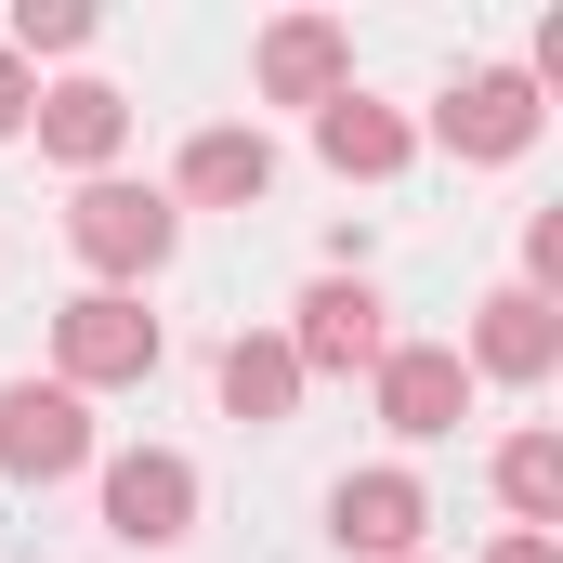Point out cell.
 I'll return each instance as SVG.
<instances>
[{"instance_id": "1", "label": "cell", "mask_w": 563, "mask_h": 563, "mask_svg": "<svg viewBox=\"0 0 563 563\" xmlns=\"http://www.w3.org/2000/svg\"><path fill=\"white\" fill-rule=\"evenodd\" d=\"M170 236H184V223H170V197H157V184H79V197H66V250H79L106 288L157 276V263H170Z\"/></svg>"}, {"instance_id": "2", "label": "cell", "mask_w": 563, "mask_h": 563, "mask_svg": "<svg viewBox=\"0 0 563 563\" xmlns=\"http://www.w3.org/2000/svg\"><path fill=\"white\" fill-rule=\"evenodd\" d=\"M53 367H66V394L157 380V314H144L132 288H92V301H66V314H53Z\"/></svg>"}, {"instance_id": "3", "label": "cell", "mask_w": 563, "mask_h": 563, "mask_svg": "<svg viewBox=\"0 0 563 563\" xmlns=\"http://www.w3.org/2000/svg\"><path fill=\"white\" fill-rule=\"evenodd\" d=\"M276 341H288V367H301V380H314V367H328V380H354V367H380V354H394L380 288H367V276H314V288H301V314H288Z\"/></svg>"}, {"instance_id": "4", "label": "cell", "mask_w": 563, "mask_h": 563, "mask_svg": "<svg viewBox=\"0 0 563 563\" xmlns=\"http://www.w3.org/2000/svg\"><path fill=\"white\" fill-rule=\"evenodd\" d=\"M538 119H551V106H538V79H525V66H472V79L432 106V144H445V157H472V170H498V157H525V144H538Z\"/></svg>"}, {"instance_id": "5", "label": "cell", "mask_w": 563, "mask_h": 563, "mask_svg": "<svg viewBox=\"0 0 563 563\" xmlns=\"http://www.w3.org/2000/svg\"><path fill=\"white\" fill-rule=\"evenodd\" d=\"M92 459V407L66 380H0V472L13 485H66Z\"/></svg>"}, {"instance_id": "6", "label": "cell", "mask_w": 563, "mask_h": 563, "mask_svg": "<svg viewBox=\"0 0 563 563\" xmlns=\"http://www.w3.org/2000/svg\"><path fill=\"white\" fill-rule=\"evenodd\" d=\"M197 525V472L170 459V445H132V459H106V538H132V551H170Z\"/></svg>"}, {"instance_id": "7", "label": "cell", "mask_w": 563, "mask_h": 563, "mask_svg": "<svg viewBox=\"0 0 563 563\" xmlns=\"http://www.w3.org/2000/svg\"><path fill=\"white\" fill-rule=\"evenodd\" d=\"M367 380H380V420L407 432V445H420V432H459V420H472V367H459V341H394Z\"/></svg>"}, {"instance_id": "8", "label": "cell", "mask_w": 563, "mask_h": 563, "mask_svg": "<svg viewBox=\"0 0 563 563\" xmlns=\"http://www.w3.org/2000/svg\"><path fill=\"white\" fill-rule=\"evenodd\" d=\"M420 525H432L420 472H341V485H328V538L367 551V563H407V551H420Z\"/></svg>"}, {"instance_id": "9", "label": "cell", "mask_w": 563, "mask_h": 563, "mask_svg": "<svg viewBox=\"0 0 563 563\" xmlns=\"http://www.w3.org/2000/svg\"><path fill=\"white\" fill-rule=\"evenodd\" d=\"M26 119H40V157H66L79 184H106V157L132 144V92H119V79H66V92H40Z\"/></svg>"}, {"instance_id": "10", "label": "cell", "mask_w": 563, "mask_h": 563, "mask_svg": "<svg viewBox=\"0 0 563 563\" xmlns=\"http://www.w3.org/2000/svg\"><path fill=\"white\" fill-rule=\"evenodd\" d=\"M472 380H551L563 367V314L538 301V288H498L485 314H472V354H459Z\"/></svg>"}, {"instance_id": "11", "label": "cell", "mask_w": 563, "mask_h": 563, "mask_svg": "<svg viewBox=\"0 0 563 563\" xmlns=\"http://www.w3.org/2000/svg\"><path fill=\"white\" fill-rule=\"evenodd\" d=\"M263 92H276V106H328V92H354V40H341L328 13H276V26H263Z\"/></svg>"}, {"instance_id": "12", "label": "cell", "mask_w": 563, "mask_h": 563, "mask_svg": "<svg viewBox=\"0 0 563 563\" xmlns=\"http://www.w3.org/2000/svg\"><path fill=\"white\" fill-rule=\"evenodd\" d=\"M314 157H328L341 184H394V170L420 157V132H407L394 106H367V92H328V106H314Z\"/></svg>"}, {"instance_id": "13", "label": "cell", "mask_w": 563, "mask_h": 563, "mask_svg": "<svg viewBox=\"0 0 563 563\" xmlns=\"http://www.w3.org/2000/svg\"><path fill=\"white\" fill-rule=\"evenodd\" d=\"M184 197H210V210H250V197H276V144H263V132H236V119H223V132H197V144H184Z\"/></svg>"}, {"instance_id": "14", "label": "cell", "mask_w": 563, "mask_h": 563, "mask_svg": "<svg viewBox=\"0 0 563 563\" xmlns=\"http://www.w3.org/2000/svg\"><path fill=\"white\" fill-rule=\"evenodd\" d=\"M223 407H236L250 432H276L288 407H301V367H288L276 328H236V341H223Z\"/></svg>"}, {"instance_id": "15", "label": "cell", "mask_w": 563, "mask_h": 563, "mask_svg": "<svg viewBox=\"0 0 563 563\" xmlns=\"http://www.w3.org/2000/svg\"><path fill=\"white\" fill-rule=\"evenodd\" d=\"M498 498L525 511V538H551L563 525V432H511L498 445Z\"/></svg>"}, {"instance_id": "16", "label": "cell", "mask_w": 563, "mask_h": 563, "mask_svg": "<svg viewBox=\"0 0 563 563\" xmlns=\"http://www.w3.org/2000/svg\"><path fill=\"white\" fill-rule=\"evenodd\" d=\"M79 40H92V0H13V40L0 53L26 66V53H79Z\"/></svg>"}, {"instance_id": "17", "label": "cell", "mask_w": 563, "mask_h": 563, "mask_svg": "<svg viewBox=\"0 0 563 563\" xmlns=\"http://www.w3.org/2000/svg\"><path fill=\"white\" fill-rule=\"evenodd\" d=\"M26 106H40V92H26V66H13V53H0V144L26 132Z\"/></svg>"}, {"instance_id": "18", "label": "cell", "mask_w": 563, "mask_h": 563, "mask_svg": "<svg viewBox=\"0 0 563 563\" xmlns=\"http://www.w3.org/2000/svg\"><path fill=\"white\" fill-rule=\"evenodd\" d=\"M485 563H563V551H551V538H525V525H511V538H498Z\"/></svg>"}]
</instances>
